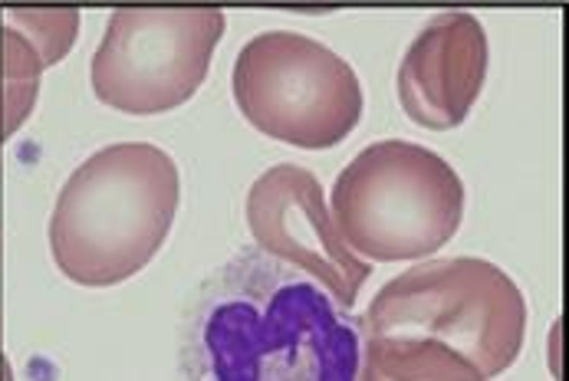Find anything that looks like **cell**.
<instances>
[{
  "label": "cell",
  "mask_w": 569,
  "mask_h": 381,
  "mask_svg": "<svg viewBox=\"0 0 569 381\" xmlns=\"http://www.w3.org/2000/svg\"><path fill=\"white\" fill-rule=\"evenodd\" d=\"M247 228L257 250L303 270L336 309H352L372 277L369 260L356 257L339 237L323 184L310 168L290 161L267 168L247 191Z\"/></svg>",
  "instance_id": "cell-7"
},
{
  "label": "cell",
  "mask_w": 569,
  "mask_h": 381,
  "mask_svg": "<svg viewBox=\"0 0 569 381\" xmlns=\"http://www.w3.org/2000/svg\"><path fill=\"white\" fill-rule=\"evenodd\" d=\"M359 325L263 250H241L194 293L181 381H356Z\"/></svg>",
  "instance_id": "cell-1"
},
{
  "label": "cell",
  "mask_w": 569,
  "mask_h": 381,
  "mask_svg": "<svg viewBox=\"0 0 569 381\" xmlns=\"http://www.w3.org/2000/svg\"><path fill=\"white\" fill-rule=\"evenodd\" d=\"M7 27L20 30L43 67H57L77 43L80 10L77 7H7Z\"/></svg>",
  "instance_id": "cell-10"
},
{
  "label": "cell",
  "mask_w": 569,
  "mask_h": 381,
  "mask_svg": "<svg viewBox=\"0 0 569 381\" xmlns=\"http://www.w3.org/2000/svg\"><path fill=\"white\" fill-rule=\"evenodd\" d=\"M231 89L257 132L307 152L346 142L362 119L356 70L326 43L293 30H267L247 40L234 60Z\"/></svg>",
  "instance_id": "cell-5"
},
{
  "label": "cell",
  "mask_w": 569,
  "mask_h": 381,
  "mask_svg": "<svg viewBox=\"0 0 569 381\" xmlns=\"http://www.w3.org/2000/svg\"><path fill=\"white\" fill-rule=\"evenodd\" d=\"M356 381H386V379H382L379 372H372V369H369V365L362 362V365H359V379H356Z\"/></svg>",
  "instance_id": "cell-11"
},
{
  "label": "cell",
  "mask_w": 569,
  "mask_h": 381,
  "mask_svg": "<svg viewBox=\"0 0 569 381\" xmlns=\"http://www.w3.org/2000/svg\"><path fill=\"white\" fill-rule=\"evenodd\" d=\"M181 201V174L152 142H116L89 154L67 178L50 250L67 280L116 287L136 277L168 240Z\"/></svg>",
  "instance_id": "cell-3"
},
{
  "label": "cell",
  "mask_w": 569,
  "mask_h": 381,
  "mask_svg": "<svg viewBox=\"0 0 569 381\" xmlns=\"http://www.w3.org/2000/svg\"><path fill=\"white\" fill-rule=\"evenodd\" d=\"M224 27L218 7L112 10L89 63L96 99L129 116H159L184 106L208 79Z\"/></svg>",
  "instance_id": "cell-6"
},
{
  "label": "cell",
  "mask_w": 569,
  "mask_h": 381,
  "mask_svg": "<svg viewBox=\"0 0 569 381\" xmlns=\"http://www.w3.org/2000/svg\"><path fill=\"white\" fill-rule=\"evenodd\" d=\"M488 63V30L475 13H435L399 67V102L406 116L421 129H458L485 89Z\"/></svg>",
  "instance_id": "cell-8"
},
{
  "label": "cell",
  "mask_w": 569,
  "mask_h": 381,
  "mask_svg": "<svg viewBox=\"0 0 569 381\" xmlns=\"http://www.w3.org/2000/svg\"><path fill=\"white\" fill-rule=\"evenodd\" d=\"M43 70L47 67L33 50V43L20 30L0 23V109H3L0 136L3 139H10L30 119L40 96Z\"/></svg>",
  "instance_id": "cell-9"
},
{
  "label": "cell",
  "mask_w": 569,
  "mask_h": 381,
  "mask_svg": "<svg viewBox=\"0 0 569 381\" xmlns=\"http://www.w3.org/2000/svg\"><path fill=\"white\" fill-rule=\"evenodd\" d=\"M329 214L362 260H425L461 230L465 184L438 152L386 139L366 146L339 171Z\"/></svg>",
  "instance_id": "cell-4"
},
{
  "label": "cell",
  "mask_w": 569,
  "mask_h": 381,
  "mask_svg": "<svg viewBox=\"0 0 569 381\" xmlns=\"http://www.w3.org/2000/svg\"><path fill=\"white\" fill-rule=\"evenodd\" d=\"M359 329L386 381H493L523 349L527 303L490 260H425L372 297Z\"/></svg>",
  "instance_id": "cell-2"
}]
</instances>
